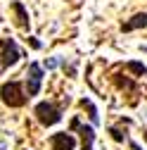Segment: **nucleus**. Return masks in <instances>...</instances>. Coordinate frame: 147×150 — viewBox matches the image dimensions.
<instances>
[{"label": "nucleus", "mask_w": 147, "mask_h": 150, "mask_svg": "<svg viewBox=\"0 0 147 150\" xmlns=\"http://www.w3.org/2000/svg\"><path fill=\"white\" fill-rule=\"evenodd\" d=\"M114 83H116L119 88H128V91H135V83H133L131 79H126V76H123V79H119V74H114Z\"/></svg>", "instance_id": "9b49d317"}, {"label": "nucleus", "mask_w": 147, "mask_h": 150, "mask_svg": "<svg viewBox=\"0 0 147 150\" xmlns=\"http://www.w3.org/2000/svg\"><path fill=\"white\" fill-rule=\"evenodd\" d=\"M0 71H3V69H0Z\"/></svg>", "instance_id": "f3484780"}, {"label": "nucleus", "mask_w": 147, "mask_h": 150, "mask_svg": "<svg viewBox=\"0 0 147 150\" xmlns=\"http://www.w3.org/2000/svg\"><path fill=\"white\" fill-rule=\"evenodd\" d=\"M62 62H64V57H50V60H45V69H57V67H62Z\"/></svg>", "instance_id": "f8f14e48"}, {"label": "nucleus", "mask_w": 147, "mask_h": 150, "mask_svg": "<svg viewBox=\"0 0 147 150\" xmlns=\"http://www.w3.org/2000/svg\"><path fill=\"white\" fill-rule=\"evenodd\" d=\"M71 131H78L81 138H83V150H93V143H95V129L93 126H85L81 124L78 117L71 119Z\"/></svg>", "instance_id": "39448f33"}, {"label": "nucleus", "mask_w": 147, "mask_h": 150, "mask_svg": "<svg viewBox=\"0 0 147 150\" xmlns=\"http://www.w3.org/2000/svg\"><path fill=\"white\" fill-rule=\"evenodd\" d=\"M41 83H43V67L38 62H31L29 69H26V96L29 98L38 96Z\"/></svg>", "instance_id": "20e7f679"}, {"label": "nucleus", "mask_w": 147, "mask_h": 150, "mask_svg": "<svg viewBox=\"0 0 147 150\" xmlns=\"http://www.w3.org/2000/svg\"><path fill=\"white\" fill-rule=\"evenodd\" d=\"M109 134H112V138H114V141H119V143L126 138V131H121V129H116V126L109 129Z\"/></svg>", "instance_id": "ddd939ff"}, {"label": "nucleus", "mask_w": 147, "mask_h": 150, "mask_svg": "<svg viewBox=\"0 0 147 150\" xmlns=\"http://www.w3.org/2000/svg\"><path fill=\"white\" fill-rule=\"evenodd\" d=\"M62 112H64V107H62V105L50 103V100H43V103H38V105L33 107L36 119H38L43 126H52V124L62 122Z\"/></svg>", "instance_id": "f03ea898"}, {"label": "nucleus", "mask_w": 147, "mask_h": 150, "mask_svg": "<svg viewBox=\"0 0 147 150\" xmlns=\"http://www.w3.org/2000/svg\"><path fill=\"white\" fill-rule=\"evenodd\" d=\"M123 69H128V71L138 74V76H145V79H147V67H145L142 62H135V60H133V62H126V67H123Z\"/></svg>", "instance_id": "9d476101"}, {"label": "nucleus", "mask_w": 147, "mask_h": 150, "mask_svg": "<svg viewBox=\"0 0 147 150\" xmlns=\"http://www.w3.org/2000/svg\"><path fill=\"white\" fill-rule=\"evenodd\" d=\"M81 107H85V110H88V115H90V122H93V124H100V115H97V107H95L93 103H90L88 98H83V100H81Z\"/></svg>", "instance_id": "1a4fd4ad"}, {"label": "nucleus", "mask_w": 147, "mask_h": 150, "mask_svg": "<svg viewBox=\"0 0 147 150\" xmlns=\"http://www.w3.org/2000/svg\"><path fill=\"white\" fill-rule=\"evenodd\" d=\"M50 145H52V150H74L76 148V138H74L71 131H60V134L50 136Z\"/></svg>", "instance_id": "423d86ee"}, {"label": "nucleus", "mask_w": 147, "mask_h": 150, "mask_svg": "<svg viewBox=\"0 0 147 150\" xmlns=\"http://www.w3.org/2000/svg\"><path fill=\"white\" fill-rule=\"evenodd\" d=\"M26 41H29V45H31L33 50H41V41H36V38H33V36H29V38H26Z\"/></svg>", "instance_id": "4468645a"}, {"label": "nucleus", "mask_w": 147, "mask_h": 150, "mask_svg": "<svg viewBox=\"0 0 147 150\" xmlns=\"http://www.w3.org/2000/svg\"><path fill=\"white\" fill-rule=\"evenodd\" d=\"M12 10H14V14H17V26H19V29H24V31H29L31 19H29V12H26V7L19 3V0H14V3H12Z\"/></svg>", "instance_id": "0eeeda50"}, {"label": "nucleus", "mask_w": 147, "mask_h": 150, "mask_svg": "<svg viewBox=\"0 0 147 150\" xmlns=\"http://www.w3.org/2000/svg\"><path fill=\"white\" fill-rule=\"evenodd\" d=\"M0 48H3V55H0V69H10L19 62L22 52L19 45H17L14 38H0Z\"/></svg>", "instance_id": "7ed1b4c3"}, {"label": "nucleus", "mask_w": 147, "mask_h": 150, "mask_svg": "<svg viewBox=\"0 0 147 150\" xmlns=\"http://www.w3.org/2000/svg\"><path fill=\"white\" fill-rule=\"evenodd\" d=\"M131 148H133V150H140V145H138L135 141H131Z\"/></svg>", "instance_id": "2eb2a0df"}, {"label": "nucleus", "mask_w": 147, "mask_h": 150, "mask_svg": "<svg viewBox=\"0 0 147 150\" xmlns=\"http://www.w3.org/2000/svg\"><path fill=\"white\" fill-rule=\"evenodd\" d=\"M147 26V12H140L135 17H131V22H123L121 31H135V29H145Z\"/></svg>", "instance_id": "6e6552de"}, {"label": "nucleus", "mask_w": 147, "mask_h": 150, "mask_svg": "<svg viewBox=\"0 0 147 150\" xmlns=\"http://www.w3.org/2000/svg\"><path fill=\"white\" fill-rule=\"evenodd\" d=\"M145 141H147V131H145Z\"/></svg>", "instance_id": "dca6fc26"}, {"label": "nucleus", "mask_w": 147, "mask_h": 150, "mask_svg": "<svg viewBox=\"0 0 147 150\" xmlns=\"http://www.w3.org/2000/svg\"><path fill=\"white\" fill-rule=\"evenodd\" d=\"M0 100H3L7 107H24L29 96L19 81H7L0 86Z\"/></svg>", "instance_id": "f257e3e1"}]
</instances>
